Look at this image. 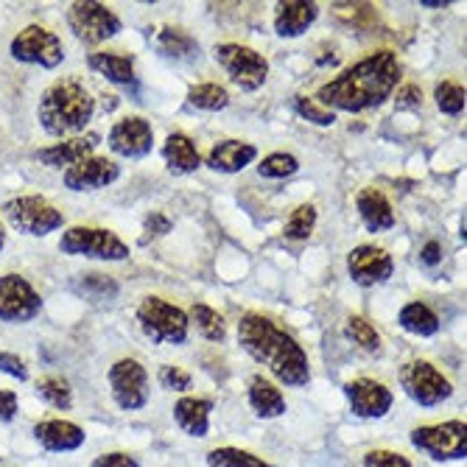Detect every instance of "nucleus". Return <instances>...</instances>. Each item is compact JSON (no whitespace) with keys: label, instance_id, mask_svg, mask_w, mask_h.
<instances>
[{"label":"nucleus","instance_id":"obj_46","mask_svg":"<svg viewBox=\"0 0 467 467\" xmlns=\"http://www.w3.org/2000/svg\"><path fill=\"white\" fill-rule=\"evenodd\" d=\"M440 261H442V246H440V241H429L426 246L420 249V264L422 266H440Z\"/></svg>","mask_w":467,"mask_h":467},{"label":"nucleus","instance_id":"obj_40","mask_svg":"<svg viewBox=\"0 0 467 467\" xmlns=\"http://www.w3.org/2000/svg\"><path fill=\"white\" fill-rule=\"evenodd\" d=\"M364 467H414L403 453L398 451H387V448H375V451H367L364 459H361Z\"/></svg>","mask_w":467,"mask_h":467},{"label":"nucleus","instance_id":"obj_48","mask_svg":"<svg viewBox=\"0 0 467 467\" xmlns=\"http://www.w3.org/2000/svg\"><path fill=\"white\" fill-rule=\"evenodd\" d=\"M6 246V230H4V222H0V252Z\"/></svg>","mask_w":467,"mask_h":467},{"label":"nucleus","instance_id":"obj_7","mask_svg":"<svg viewBox=\"0 0 467 467\" xmlns=\"http://www.w3.org/2000/svg\"><path fill=\"white\" fill-rule=\"evenodd\" d=\"M213 57L241 93H254L269 81V59L241 42H219Z\"/></svg>","mask_w":467,"mask_h":467},{"label":"nucleus","instance_id":"obj_29","mask_svg":"<svg viewBox=\"0 0 467 467\" xmlns=\"http://www.w3.org/2000/svg\"><path fill=\"white\" fill-rule=\"evenodd\" d=\"M188 104L193 109H202V112H222L230 107V93L224 84H216V81H202V84H193L188 90Z\"/></svg>","mask_w":467,"mask_h":467},{"label":"nucleus","instance_id":"obj_22","mask_svg":"<svg viewBox=\"0 0 467 467\" xmlns=\"http://www.w3.org/2000/svg\"><path fill=\"white\" fill-rule=\"evenodd\" d=\"M356 210L369 233H389L395 227V207L384 191L364 188L356 196Z\"/></svg>","mask_w":467,"mask_h":467},{"label":"nucleus","instance_id":"obj_27","mask_svg":"<svg viewBox=\"0 0 467 467\" xmlns=\"http://www.w3.org/2000/svg\"><path fill=\"white\" fill-rule=\"evenodd\" d=\"M398 325L411 333V336H420V338H431L440 333V317L426 306V303H406L400 311H398Z\"/></svg>","mask_w":467,"mask_h":467},{"label":"nucleus","instance_id":"obj_33","mask_svg":"<svg viewBox=\"0 0 467 467\" xmlns=\"http://www.w3.org/2000/svg\"><path fill=\"white\" fill-rule=\"evenodd\" d=\"M345 333H348V338L350 342H356L364 353H369V356H378L380 353V333L372 327V322L369 319H364V317H350L348 319V325H345Z\"/></svg>","mask_w":467,"mask_h":467},{"label":"nucleus","instance_id":"obj_10","mask_svg":"<svg viewBox=\"0 0 467 467\" xmlns=\"http://www.w3.org/2000/svg\"><path fill=\"white\" fill-rule=\"evenodd\" d=\"M9 54L23 65H36L46 70H57L65 62V46L59 34H54L46 26H26L23 31H17L9 46Z\"/></svg>","mask_w":467,"mask_h":467},{"label":"nucleus","instance_id":"obj_24","mask_svg":"<svg viewBox=\"0 0 467 467\" xmlns=\"http://www.w3.org/2000/svg\"><path fill=\"white\" fill-rule=\"evenodd\" d=\"M246 400H249V409L254 411V417H261V420H277L285 414V398H283L280 387L264 375L249 378Z\"/></svg>","mask_w":467,"mask_h":467},{"label":"nucleus","instance_id":"obj_26","mask_svg":"<svg viewBox=\"0 0 467 467\" xmlns=\"http://www.w3.org/2000/svg\"><path fill=\"white\" fill-rule=\"evenodd\" d=\"M88 67L118 88H135V59L130 54H112V51H93L88 57Z\"/></svg>","mask_w":467,"mask_h":467},{"label":"nucleus","instance_id":"obj_28","mask_svg":"<svg viewBox=\"0 0 467 467\" xmlns=\"http://www.w3.org/2000/svg\"><path fill=\"white\" fill-rule=\"evenodd\" d=\"M157 51L168 59H191L199 51V42L180 26H165L157 34Z\"/></svg>","mask_w":467,"mask_h":467},{"label":"nucleus","instance_id":"obj_1","mask_svg":"<svg viewBox=\"0 0 467 467\" xmlns=\"http://www.w3.org/2000/svg\"><path fill=\"white\" fill-rule=\"evenodd\" d=\"M403 78V67L395 51H372L345 67L336 78L317 90V104L330 112H369L384 107Z\"/></svg>","mask_w":467,"mask_h":467},{"label":"nucleus","instance_id":"obj_5","mask_svg":"<svg viewBox=\"0 0 467 467\" xmlns=\"http://www.w3.org/2000/svg\"><path fill=\"white\" fill-rule=\"evenodd\" d=\"M135 317H138L143 336L154 345H177L180 348L188 342V333H191L188 314L180 306L162 300V296H154V294L143 296L138 303Z\"/></svg>","mask_w":467,"mask_h":467},{"label":"nucleus","instance_id":"obj_13","mask_svg":"<svg viewBox=\"0 0 467 467\" xmlns=\"http://www.w3.org/2000/svg\"><path fill=\"white\" fill-rule=\"evenodd\" d=\"M42 314V296L23 275H0V322L26 325Z\"/></svg>","mask_w":467,"mask_h":467},{"label":"nucleus","instance_id":"obj_16","mask_svg":"<svg viewBox=\"0 0 467 467\" xmlns=\"http://www.w3.org/2000/svg\"><path fill=\"white\" fill-rule=\"evenodd\" d=\"M120 180V165L112 162L109 157H84L81 162L65 168L62 174V185L67 191H76V193H90V191H101V188H109Z\"/></svg>","mask_w":467,"mask_h":467},{"label":"nucleus","instance_id":"obj_15","mask_svg":"<svg viewBox=\"0 0 467 467\" xmlns=\"http://www.w3.org/2000/svg\"><path fill=\"white\" fill-rule=\"evenodd\" d=\"M348 275L358 288H375L384 285L395 275V258L384 246L358 244L348 254Z\"/></svg>","mask_w":467,"mask_h":467},{"label":"nucleus","instance_id":"obj_39","mask_svg":"<svg viewBox=\"0 0 467 467\" xmlns=\"http://www.w3.org/2000/svg\"><path fill=\"white\" fill-rule=\"evenodd\" d=\"M76 288L81 294H88V296H115L118 294V283L104 277V275H99V272H88L76 283Z\"/></svg>","mask_w":467,"mask_h":467},{"label":"nucleus","instance_id":"obj_45","mask_svg":"<svg viewBox=\"0 0 467 467\" xmlns=\"http://www.w3.org/2000/svg\"><path fill=\"white\" fill-rule=\"evenodd\" d=\"M143 227H146V235H143V244H146V241H151L157 235H165L168 230H171V222H168L165 216H160V213H151Z\"/></svg>","mask_w":467,"mask_h":467},{"label":"nucleus","instance_id":"obj_38","mask_svg":"<svg viewBox=\"0 0 467 467\" xmlns=\"http://www.w3.org/2000/svg\"><path fill=\"white\" fill-rule=\"evenodd\" d=\"M157 380H160V387H165L168 392H188V389H191V384H193L191 372H185L182 367H174V364L160 367Z\"/></svg>","mask_w":467,"mask_h":467},{"label":"nucleus","instance_id":"obj_18","mask_svg":"<svg viewBox=\"0 0 467 467\" xmlns=\"http://www.w3.org/2000/svg\"><path fill=\"white\" fill-rule=\"evenodd\" d=\"M31 434L46 453H73L88 442V434H84L81 426H76L70 420H59V417L39 420L31 429Z\"/></svg>","mask_w":467,"mask_h":467},{"label":"nucleus","instance_id":"obj_25","mask_svg":"<svg viewBox=\"0 0 467 467\" xmlns=\"http://www.w3.org/2000/svg\"><path fill=\"white\" fill-rule=\"evenodd\" d=\"M162 160H165L168 171L177 174V177L193 174L196 168L204 162L202 154H199V149H196V143L188 135H182V132H171V135L165 138V143H162Z\"/></svg>","mask_w":467,"mask_h":467},{"label":"nucleus","instance_id":"obj_42","mask_svg":"<svg viewBox=\"0 0 467 467\" xmlns=\"http://www.w3.org/2000/svg\"><path fill=\"white\" fill-rule=\"evenodd\" d=\"M0 372L15 378V380H28V367L20 356L15 353H6V350H0Z\"/></svg>","mask_w":467,"mask_h":467},{"label":"nucleus","instance_id":"obj_21","mask_svg":"<svg viewBox=\"0 0 467 467\" xmlns=\"http://www.w3.org/2000/svg\"><path fill=\"white\" fill-rule=\"evenodd\" d=\"M254 160H258V149H254L252 143L227 138V140H222L210 149L204 165L216 174H238V171H244V168H249Z\"/></svg>","mask_w":467,"mask_h":467},{"label":"nucleus","instance_id":"obj_44","mask_svg":"<svg viewBox=\"0 0 467 467\" xmlns=\"http://www.w3.org/2000/svg\"><path fill=\"white\" fill-rule=\"evenodd\" d=\"M422 104V90L417 84H403L400 93L395 96V107L398 109H417Z\"/></svg>","mask_w":467,"mask_h":467},{"label":"nucleus","instance_id":"obj_23","mask_svg":"<svg viewBox=\"0 0 467 467\" xmlns=\"http://www.w3.org/2000/svg\"><path fill=\"white\" fill-rule=\"evenodd\" d=\"M213 400L210 398H193V395H185L174 403L171 414H174V422L177 426L193 437V440H204L210 434V414H213Z\"/></svg>","mask_w":467,"mask_h":467},{"label":"nucleus","instance_id":"obj_14","mask_svg":"<svg viewBox=\"0 0 467 467\" xmlns=\"http://www.w3.org/2000/svg\"><path fill=\"white\" fill-rule=\"evenodd\" d=\"M107 146L112 154L123 160H143L154 149V130L151 123L140 115H126L112 123L107 135Z\"/></svg>","mask_w":467,"mask_h":467},{"label":"nucleus","instance_id":"obj_34","mask_svg":"<svg viewBox=\"0 0 467 467\" xmlns=\"http://www.w3.org/2000/svg\"><path fill=\"white\" fill-rule=\"evenodd\" d=\"M300 171V160L288 151H272L258 162V174L264 180H288Z\"/></svg>","mask_w":467,"mask_h":467},{"label":"nucleus","instance_id":"obj_8","mask_svg":"<svg viewBox=\"0 0 467 467\" xmlns=\"http://www.w3.org/2000/svg\"><path fill=\"white\" fill-rule=\"evenodd\" d=\"M409 442L434 462H462L467 456V426L464 420H445L434 426H417Z\"/></svg>","mask_w":467,"mask_h":467},{"label":"nucleus","instance_id":"obj_17","mask_svg":"<svg viewBox=\"0 0 467 467\" xmlns=\"http://www.w3.org/2000/svg\"><path fill=\"white\" fill-rule=\"evenodd\" d=\"M345 398L350 403V411L358 420H380V417H387L392 403H395L392 389L387 384H380V380H375V378L348 380V384H345Z\"/></svg>","mask_w":467,"mask_h":467},{"label":"nucleus","instance_id":"obj_47","mask_svg":"<svg viewBox=\"0 0 467 467\" xmlns=\"http://www.w3.org/2000/svg\"><path fill=\"white\" fill-rule=\"evenodd\" d=\"M420 6L426 9H445V6H453L451 0H420Z\"/></svg>","mask_w":467,"mask_h":467},{"label":"nucleus","instance_id":"obj_43","mask_svg":"<svg viewBox=\"0 0 467 467\" xmlns=\"http://www.w3.org/2000/svg\"><path fill=\"white\" fill-rule=\"evenodd\" d=\"M20 411V398L15 389H0V422H12Z\"/></svg>","mask_w":467,"mask_h":467},{"label":"nucleus","instance_id":"obj_32","mask_svg":"<svg viewBox=\"0 0 467 467\" xmlns=\"http://www.w3.org/2000/svg\"><path fill=\"white\" fill-rule=\"evenodd\" d=\"M36 398L42 403H48L51 409H59V411H70L73 409V389L65 378L59 375H46L36 380Z\"/></svg>","mask_w":467,"mask_h":467},{"label":"nucleus","instance_id":"obj_3","mask_svg":"<svg viewBox=\"0 0 467 467\" xmlns=\"http://www.w3.org/2000/svg\"><path fill=\"white\" fill-rule=\"evenodd\" d=\"M96 115V99L76 76L48 84L36 104V120L48 138H78Z\"/></svg>","mask_w":467,"mask_h":467},{"label":"nucleus","instance_id":"obj_41","mask_svg":"<svg viewBox=\"0 0 467 467\" xmlns=\"http://www.w3.org/2000/svg\"><path fill=\"white\" fill-rule=\"evenodd\" d=\"M90 467H140V462L126 451H109L90 462Z\"/></svg>","mask_w":467,"mask_h":467},{"label":"nucleus","instance_id":"obj_6","mask_svg":"<svg viewBox=\"0 0 467 467\" xmlns=\"http://www.w3.org/2000/svg\"><path fill=\"white\" fill-rule=\"evenodd\" d=\"M59 252L73 254V258H90L104 264H120L130 258V246H126L123 238H118L112 230L88 227V224L67 227L59 235Z\"/></svg>","mask_w":467,"mask_h":467},{"label":"nucleus","instance_id":"obj_12","mask_svg":"<svg viewBox=\"0 0 467 467\" xmlns=\"http://www.w3.org/2000/svg\"><path fill=\"white\" fill-rule=\"evenodd\" d=\"M107 384L120 411H140L151 398L149 372L138 358H118L107 372Z\"/></svg>","mask_w":467,"mask_h":467},{"label":"nucleus","instance_id":"obj_20","mask_svg":"<svg viewBox=\"0 0 467 467\" xmlns=\"http://www.w3.org/2000/svg\"><path fill=\"white\" fill-rule=\"evenodd\" d=\"M99 143H101V135H96V132L78 135L70 140H59L46 149H36V162L48 165V168H70V165L81 162L84 157H93Z\"/></svg>","mask_w":467,"mask_h":467},{"label":"nucleus","instance_id":"obj_30","mask_svg":"<svg viewBox=\"0 0 467 467\" xmlns=\"http://www.w3.org/2000/svg\"><path fill=\"white\" fill-rule=\"evenodd\" d=\"M204 462H207V467H275L272 462L254 456L252 451L235 448V445H222V448L207 451Z\"/></svg>","mask_w":467,"mask_h":467},{"label":"nucleus","instance_id":"obj_9","mask_svg":"<svg viewBox=\"0 0 467 467\" xmlns=\"http://www.w3.org/2000/svg\"><path fill=\"white\" fill-rule=\"evenodd\" d=\"M65 17L73 36L84 46H104L107 39L118 36L123 28L120 17L104 4H96V0H76V4L67 6Z\"/></svg>","mask_w":467,"mask_h":467},{"label":"nucleus","instance_id":"obj_36","mask_svg":"<svg viewBox=\"0 0 467 467\" xmlns=\"http://www.w3.org/2000/svg\"><path fill=\"white\" fill-rule=\"evenodd\" d=\"M434 104L445 115H462L464 112V104H467L464 101V84L451 81V78L440 81L437 88H434Z\"/></svg>","mask_w":467,"mask_h":467},{"label":"nucleus","instance_id":"obj_11","mask_svg":"<svg viewBox=\"0 0 467 467\" xmlns=\"http://www.w3.org/2000/svg\"><path fill=\"white\" fill-rule=\"evenodd\" d=\"M400 387L409 395V400H414L422 409H434L453 395L451 380L426 358L409 361L400 369Z\"/></svg>","mask_w":467,"mask_h":467},{"label":"nucleus","instance_id":"obj_31","mask_svg":"<svg viewBox=\"0 0 467 467\" xmlns=\"http://www.w3.org/2000/svg\"><path fill=\"white\" fill-rule=\"evenodd\" d=\"M188 319L196 325V330L207 338V342L222 345L224 338H227V322H224V317H222L216 308H210V306H204V303H196V306L188 311Z\"/></svg>","mask_w":467,"mask_h":467},{"label":"nucleus","instance_id":"obj_2","mask_svg":"<svg viewBox=\"0 0 467 467\" xmlns=\"http://www.w3.org/2000/svg\"><path fill=\"white\" fill-rule=\"evenodd\" d=\"M238 345L252 358L264 364L283 387L303 389L311 384V361L306 348L264 314H244L238 319Z\"/></svg>","mask_w":467,"mask_h":467},{"label":"nucleus","instance_id":"obj_35","mask_svg":"<svg viewBox=\"0 0 467 467\" xmlns=\"http://www.w3.org/2000/svg\"><path fill=\"white\" fill-rule=\"evenodd\" d=\"M314 227H317V207L314 204H300V207H294V213L288 216L283 235L288 241H306V238H311Z\"/></svg>","mask_w":467,"mask_h":467},{"label":"nucleus","instance_id":"obj_4","mask_svg":"<svg viewBox=\"0 0 467 467\" xmlns=\"http://www.w3.org/2000/svg\"><path fill=\"white\" fill-rule=\"evenodd\" d=\"M0 216L9 227H15L23 235L46 238L65 227V213L39 193H23L15 199H6L0 204Z\"/></svg>","mask_w":467,"mask_h":467},{"label":"nucleus","instance_id":"obj_37","mask_svg":"<svg viewBox=\"0 0 467 467\" xmlns=\"http://www.w3.org/2000/svg\"><path fill=\"white\" fill-rule=\"evenodd\" d=\"M294 112L300 118H306L308 123H317V126H333L336 123V112L325 109L322 104H317L308 96H296L294 99Z\"/></svg>","mask_w":467,"mask_h":467},{"label":"nucleus","instance_id":"obj_19","mask_svg":"<svg viewBox=\"0 0 467 467\" xmlns=\"http://www.w3.org/2000/svg\"><path fill=\"white\" fill-rule=\"evenodd\" d=\"M319 20V4L314 0H280L275 6V34L283 39L303 36Z\"/></svg>","mask_w":467,"mask_h":467}]
</instances>
